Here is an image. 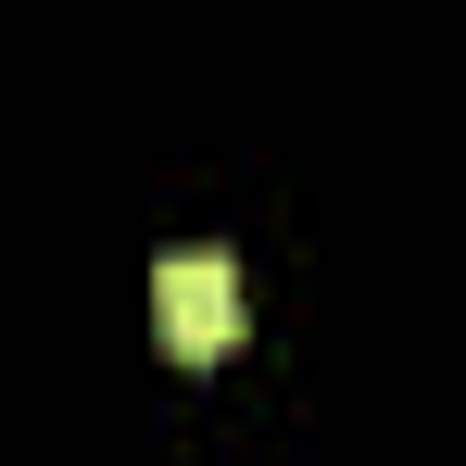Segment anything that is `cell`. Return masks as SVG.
I'll use <instances>...</instances> for the list:
<instances>
[{"label": "cell", "mask_w": 466, "mask_h": 466, "mask_svg": "<svg viewBox=\"0 0 466 466\" xmlns=\"http://www.w3.org/2000/svg\"><path fill=\"white\" fill-rule=\"evenodd\" d=\"M152 328H164L177 366H215L239 340V265L228 252H164L152 265Z\"/></svg>", "instance_id": "1"}]
</instances>
